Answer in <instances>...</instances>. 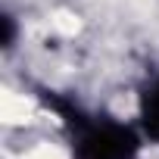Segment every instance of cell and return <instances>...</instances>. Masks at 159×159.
<instances>
[{
    "label": "cell",
    "mask_w": 159,
    "mask_h": 159,
    "mask_svg": "<svg viewBox=\"0 0 159 159\" xmlns=\"http://www.w3.org/2000/svg\"><path fill=\"white\" fill-rule=\"evenodd\" d=\"M150 125H153V131L159 134V91L153 94V103H150V119H147Z\"/></svg>",
    "instance_id": "cell-1"
}]
</instances>
